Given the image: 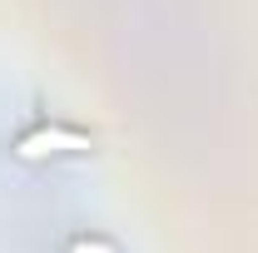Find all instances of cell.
Masks as SVG:
<instances>
[{"label":"cell","mask_w":258,"mask_h":253,"mask_svg":"<svg viewBox=\"0 0 258 253\" xmlns=\"http://www.w3.org/2000/svg\"><path fill=\"white\" fill-rule=\"evenodd\" d=\"M80 149H90V139H85V134H75V129H30V134H20V144H15V154H20V159L80 154Z\"/></svg>","instance_id":"1"}]
</instances>
